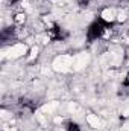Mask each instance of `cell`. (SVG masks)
Instances as JSON below:
<instances>
[{
	"label": "cell",
	"mask_w": 129,
	"mask_h": 131,
	"mask_svg": "<svg viewBox=\"0 0 129 131\" xmlns=\"http://www.w3.org/2000/svg\"><path fill=\"white\" fill-rule=\"evenodd\" d=\"M15 37H17V29H15V26H6V28H3L2 32H0V40H2V44H3V46L12 43V41L15 40Z\"/></svg>",
	"instance_id": "3957f363"
},
{
	"label": "cell",
	"mask_w": 129,
	"mask_h": 131,
	"mask_svg": "<svg viewBox=\"0 0 129 131\" xmlns=\"http://www.w3.org/2000/svg\"><path fill=\"white\" fill-rule=\"evenodd\" d=\"M120 3H129V0H119Z\"/></svg>",
	"instance_id": "ba28073f"
},
{
	"label": "cell",
	"mask_w": 129,
	"mask_h": 131,
	"mask_svg": "<svg viewBox=\"0 0 129 131\" xmlns=\"http://www.w3.org/2000/svg\"><path fill=\"white\" fill-rule=\"evenodd\" d=\"M114 25H115V21H108V20L103 18L102 15L97 17V18H94V20L88 25V28H87V34H85L87 41H88V43L97 41L99 38L103 37V34L106 32L108 29H111Z\"/></svg>",
	"instance_id": "6da1fadb"
},
{
	"label": "cell",
	"mask_w": 129,
	"mask_h": 131,
	"mask_svg": "<svg viewBox=\"0 0 129 131\" xmlns=\"http://www.w3.org/2000/svg\"><path fill=\"white\" fill-rule=\"evenodd\" d=\"M65 131H81V125L74 121H68L65 124Z\"/></svg>",
	"instance_id": "5b68a950"
},
{
	"label": "cell",
	"mask_w": 129,
	"mask_h": 131,
	"mask_svg": "<svg viewBox=\"0 0 129 131\" xmlns=\"http://www.w3.org/2000/svg\"><path fill=\"white\" fill-rule=\"evenodd\" d=\"M47 34H49V38L52 41H65L68 38V31L64 29L62 26H59L58 23H53L50 29H47Z\"/></svg>",
	"instance_id": "7a4b0ae2"
},
{
	"label": "cell",
	"mask_w": 129,
	"mask_h": 131,
	"mask_svg": "<svg viewBox=\"0 0 129 131\" xmlns=\"http://www.w3.org/2000/svg\"><path fill=\"white\" fill-rule=\"evenodd\" d=\"M17 3H20V0H8V5L9 6H15Z\"/></svg>",
	"instance_id": "52a82bcc"
},
{
	"label": "cell",
	"mask_w": 129,
	"mask_h": 131,
	"mask_svg": "<svg viewBox=\"0 0 129 131\" xmlns=\"http://www.w3.org/2000/svg\"><path fill=\"white\" fill-rule=\"evenodd\" d=\"M119 96H122V98L129 96V76H126L123 79V82L120 84V87H119Z\"/></svg>",
	"instance_id": "277c9868"
},
{
	"label": "cell",
	"mask_w": 129,
	"mask_h": 131,
	"mask_svg": "<svg viewBox=\"0 0 129 131\" xmlns=\"http://www.w3.org/2000/svg\"><path fill=\"white\" fill-rule=\"evenodd\" d=\"M78 5L79 8H87L90 5V0H78Z\"/></svg>",
	"instance_id": "8992f818"
}]
</instances>
